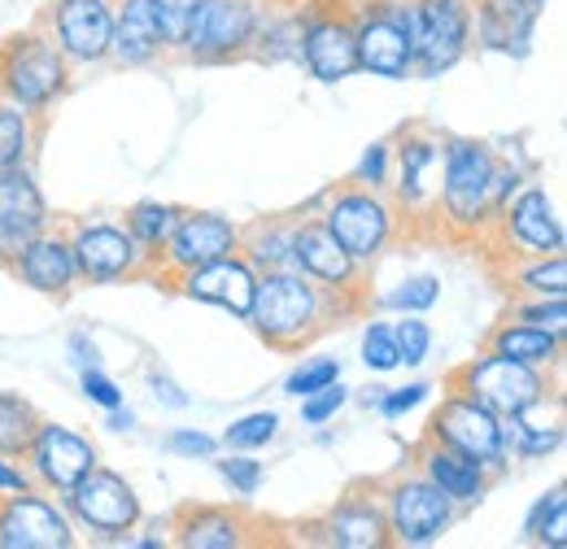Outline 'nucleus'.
I'll return each mask as SVG.
<instances>
[{"instance_id": "1", "label": "nucleus", "mask_w": 567, "mask_h": 549, "mask_svg": "<svg viewBox=\"0 0 567 549\" xmlns=\"http://www.w3.org/2000/svg\"><path fill=\"white\" fill-rule=\"evenodd\" d=\"M358 305H362V292H328L301 271L284 267V271L258 274L254 310L245 323L267 349L297 353L310 341H319L337 319L358 314Z\"/></svg>"}, {"instance_id": "2", "label": "nucleus", "mask_w": 567, "mask_h": 549, "mask_svg": "<svg viewBox=\"0 0 567 549\" xmlns=\"http://www.w3.org/2000/svg\"><path fill=\"white\" fill-rule=\"evenodd\" d=\"M494 162L497 148L485 139L454 136L441 144L436 179V222L454 240H481L494 227Z\"/></svg>"}, {"instance_id": "3", "label": "nucleus", "mask_w": 567, "mask_h": 549, "mask_svg": "<svg viewBox=\"0 0 567 549\" xmlns=\"http://www.w3.org/2000/svg\"><path fill=\"white\" fill-rule=\"evenodd\" d=\"M74 70L49 40V31L35 22L27 31H13L0 44V96L35 118L58 110V101L71 92Z\"/></svg>"}, {"instance_id": "4", "label": "nucleus", "mask_w": 567, "mask_h": 549, "mask_svg": "<svg viewBox=\"0 0 567 549\" xmlns=\"http://www.w3.org/2000/svg\"><path fill=\"white\" fill-rule=\"evenodd\" d=\"M319 222L337 236V245L354 258L362 271H371L402 236L406 218L402 209L393 206L389 193H375V188H358V184H346V188H332L328 206L319 214Z\"/></svg>"}, {"instance_id": "5", "label": "nucleus", "mask_w": 567, "mask_h": 549, "mask_svg": "<svg viewBox=\"0 0 567 549\" xmlns=\"http://www.w3.org/2000/svg\"><path fill=\"white\" fill-rule=\"evenodd\" d=\"M62 506L71 515L74 532H87L101 546H114L123 532H136L144 524V501L136 484L101 463L74 484L71 493H62Z\"/></svg>"}, {"instance_id": "6", "label": "nucleus", "mask_w": 567, "mask_h": 549, "mask_svg": "<svg viewBox=\"0 0 567 549\" xmlns=\"http://www.w3.org/2000/svg\"><path fill=\"white\" fill-rule=\"evenodd\" d=\"M350 18H354L358 74H371L384 83L415 79L406 0H358V4H350Z\"/></svg>"}, {"instance_id": "7", "label": "nucleus", "mask_w": 567, "mask_h": 549, "mask_svg": "<svg viewBox=\"0 0 567 549\" xmlns=\"http://www.w3.org/2000/svg\"><path fill=\"white\" fill-rule=\"evenodd\" d=\"M427 441L476 458L481 467H489L502 476L511 467V449H506V418H497L489 406H481L476 397H467L463 389H450L441 397V406L427 418Z\"/></svg>"}, {"instance_id": "8", "label": "nucleus", "mask_w": 567, "mask_h": 549, "mask_svg": "<svg viewBox=\"0 0 567 549\" xmlns=\"http://www.w3.org/2000/svg\"><path fill=\"white\" fill-rule=\"evenodd\" d=\"M415 79H441L472 53V0H406Z\"/></svg>"}, {"instance_id": "9", "label": "nucleus", "mask_w": 567, "mask_h": 549, "mask_svg": "<svg viewBox=\"0 0 567 549\" xmlns=\"http://www.w3.org/2000/svg\"><path fill=\"white\" fill-rule=\"evenodd\" d=\"M380 506H384V524H389V546L402 549L436 546L458 519V506L432 480H424L420 472L384 484Z\"/></svg>"}, {"instance_id": "10", "label": "nucleus", "mask_w": 567, "mask_h": 549, "mask_svg": "<svg viewBox=\"0 0 567 549\" xmlns=\"http://www.w3.org/2000/svg\"><path fill=\"white\" fill-rule=\"evenodd\" d=\"M297 66L315 83L337 87L358 74L354 18L346 0H301V58Z\"/></svg>"}, {"instance_id": "11", "label": "nucleus", "mask_w": 567, "mask_h": 549, "mask_svg": "<svg viewBox=\"0 0 567 549\" xmlns=\"http://www.w3.org/2000/svg\"><path fill=\"white\" fill-rule=\"evenodd\" d=\"M258 18H262V0H197L179 53L197 66L245 62L254 49Z\"/></svg>"}, {"instance_id": "12", "label": "nucleus", "mask_w": 567, "mask_h": 549, "mask_svg": "<svg viewBox=\"0 0 567 549\" xmlns=\"http://www.w3.org/2000/svg\"><path fill=\"white\" fill-rule=\"evenodd\" d=\"M66 236H71L79 283L87 288H110V283H127L157 271L153 258L132 240V231L118 218H79Z\"/></svg>"}, {"instance_id": "13", "label": "nucleus", "mask_w": 567, "mask_h": 549, "mask_svg": "<svg viewBox=\"0 0 567 549\" xmlns=\"http://www.w3.org/2000/svg\"><path fill=\"white\" fill-rule=\"evenodd\" d=\"M454 389H463L467 397H476L481 406H489L497 418H511L524 406L542 402L546 393H555L559 384L550 380V371H537V366H524V362H511L502 353H476L472 362L458 366L454 375Z\"/></svg>"}, {"instance_id": "14", "label": "nucleus", "mask_w": 567, "mask_h": 549, "mask_svg": "<svg viewBox=\"0 0 567 549\" xmlns=\"http://www.w3.org/2000/svg\"><path fill=\"white\" fill-rule=\"evenodd\" d=\"M497 245L524 262V258H550V253H567V231H564V218H559V206L555 197L528 179L506 206L494 214V227Z\"/></svg>"}, {"instance_id": "15", "label": "nucleus", "mask_w": 567, "mask_h": 549, "mask_svg": "<svg viewBox=\"0 0 567 549\" xmlns=\"http://www.w3.org/2000/svg\"><path fill=\"white\" fill-rule=\"evenodd\" d=\"M40 27L58 44L71 70L110 66V35H114V0H49Z\"/></svg>"}, {"instance_id": "16", "label": "nucleus", "mask_w": 567, "mask_h": 549, "mask_svg": "<svg viewBox=\"0 0 567 549\" xmlns=\"http://www.w3.org/2000/svg\"><path fill=\"white\" fill-rule=\"evenodd\" d=\"M96 463H101V454H96L92 436L74 432L66 423H53V418H40V427H35L27 454H22V467H27L31 484L53 493V497L71 493Z\"/></svg>"}, {"instance_id": "17", "label": "nucleus", "mask_w": 567, "mask_h": 549, "mask_svg": "<svg viewBox=\"0 0 567 549\" xmlns=\"http://www.w3.org/2000/svg\"><path fill=\"white\" fill-rule=\"evenodd\" d=\"M79 541L62 497L44 488L0 497V549H71Z\"/></svg>"}, {"instance_id": "18", "label": "nucleus", "mask_w": 567, "mask_h": 549, "mask_svg": "<svg viewBox=\"0 0 567 549\" xmlns=\"http://www.w3.org/2000/svg\"><path fill=\"white\" fill-rule=\"evenodd\" d=\"M441 144L445 139L411 127L393 139V175H389V197L406 218L427 222L436 214V179H441Z\"/></svg>"}, {"instance_id": "19", "label": "nucleus", "mask_w": 567, "mask_h": 549, "mask_svg": "<svg viewBox=\"0 0 567 549\" xmlns=\"http://www.w3.org/2000/svg\"><path fill=\"white\" fill-rule=\"evenodd\" d=\"M240 249V222L218 209H179V222L157 258V274L175 279L184 271H197L214 258H227Z\"/></svg>"}, {"instance_id": "20", "label": "nucleus", "mask_w": 567, "mask_h": 549, "mask_svg": "<svg viewBox=\"0 0 567 549\" xmlns=\"http://www.w3.org/2000/svg\"><path fill=\"white\" fill-rule=\"evenodd\" d=\"M171 283H175V292H179V297H188V301H197V305H214V310L231 314L236 323H245V319H249V310H254L258 271H254V267H249V258L236 249V253L214 258V262L197 267V271L175 274Z\"/></svg>"}, {"instance_id": "21", "label": "nucleus", "mask_w": 567, "mask_h": 549, "mask_svg": "<svg viewBox=\"0 0 567 549\" xmlns=\"http://www.w3.org/2000/svg\"><path fill=\"white\" fill-rule=\"evenodd\" d=\"M53 227V209L31 166L0 170V267H9L40 231Z\"/></svg>"}, {"instance_id": "22", "label": "nucleus", "mask_w": 567, "mask_h": 549, "mask_svg": "<svg viewBox=\"0 0 567 549\" xmlns=\"http://www.w3.org/2000/svg\"><path fill=\"white\" fill-rule=\"evenodd\" d=\"M292 271L315 279L328 292H362L367 271L337 245V236L319 222V218H297V236H292Z\"/></svg>"}, {"instance_id": "23", "label": "nucleus", "mask_w": 567, "mask_h": 549, "mask_svg": "<svg viewBox=\"0 0 567 549\" xmlns=\"http://www.w3.org/2000/svg\"><path fill=\"white\" fill-rule=\"evenodd\" d=\"M4 271L13 274L22 288L40 292V297H71L79 288V267H74V249H71V236L49 227L40 231Z\"/></svg>"}, {"instance_id": "24", "label": "nucleus", "mask_w": 567, "mask_h": 549, "mask_svg": "<svg viewBox=\"0 0 567 549\" xmlns=\"http://www.w3.org/2000/svg\"><path fill=\"white\" fill-rule=\"evenodd\" d=\"M537 22L542 13L519 0H472V44L497 58H528Z\"/></svg>"}, {"instance_id": "25", "label": "nucleus", "mask_w": 567, "mask_h": 549, "mask_svg": "<svg viewBox=\"0 0 567 549\" xmlns=\"http://www.w3.org/2000/svg\"><path fill=\"white\" fill-rule=\"evenodd\" d=\"M315 532H323L319 541L332 549H384L389 546V524H384L380 493H350V497H341L323 515V524Z\"/></svg>"}, {"instance_id": "26", "label": "nucleus", "mask_w": 567, "mask_h": 549, "mask_svg": "<svg viewBox=\"0 0 567 549\" xmlns=\"http://www.w3.org/2000/svg\"><path fill=\"white\" fill-rule=\"evenodd\" d=\"M564 436H567V423H564V397H559V389L506 418V449L519 463H546L550 454L564 449Z\"/></svg>"}, {"instance_id": "27", "label": "nucleus", "mask_w": 567, "mask_h": 549, "mask_svg": "<svg viewBox=\"0 0 567 549\" xmlns=\"http://www.w3.org/2000/svg\"><path fill=\"white\" fill-rule=\"evenodd\" d=\"M166 53L157 18L148 0H114V35H110V66L118 70H144L157 66Z\"/></svg>"}, {"instance_id": "28", "label": "nucleus", "mask_w": 567, "mask_h": 549, "mask_svg": "<svg viewBox=\"0 0 567 549\" xmlns=\"http://www.w3.org/2000/svg\"><path fill=\"white\" fill-rule=\"evenodd\" d=\"M420 476L436 484L458 510L481 506V501L489 497V484H494V472H489V467H481L476 458L454 454V449H445V445H436V441H427L424 449H420Z\"/></svg>"}, {"instance_id": "29", "label": "nucleus", "mask_w": 567, "mask_h": 549, "mask_svg": "<svg viewBox=\"0 0 567 549\" xmlns=\"http://www.w3.org/2000/svg\"><path fill=\"white\" fill-rule=\"evenodd\" d=\"M249 519L231 506H184L171 524V541L179 549H245L249 537Z\"/></svg>"}, {"instance_id": "30", "label": "nucleus", "mask_w": 567, "mask_h": 549, "mask_svg": "<svg viewBox=\"0 0 567 549\" xmlns=\"http://www.w3.org/2000/svg\"><path fill=\"white\" fill-rule=\"evenodd\" d=\"M249 58L262 66H297V58H301V0H262V18H258Z\"/></svg>"}, {"instance_id": "31", "label": "nucleus", "mask_w": 567, "mask_h": 549, "mask_svg": "<svg viewBox=\"0 0 567 549\" xmlns=\"http://www.w3.org/2000/svg\"><path fill=\"white\" fill-rule=\"evenodd\" d=\"M485 349L511 358V362L550 371V375H559V366H564V341L550 336V332H542V328H533V323H519V319L497 323L494 332H489V344H485Z\"/></svg>"}, {"instance_id": "32", "label": "nucleus", "mask_w": 567, "mask_h": 549, "mask_svg": "<svg viewBox=\"0 0 567 549\" xmlns=\"http://www.w3.org/2000/svg\"><path fill=\"white\" fill-rule=\"evenodd\" d=\"M292 236H297V218H258L249 227H240V253L249 258V267L262 271H284L292 267Z\"/></svg>"}, {"instance_id": "33", "label": "nucleus", "mask_w": 567, "mask_h": 549, "mask_svg": "<svg viewBox=\"0 0 567 549\" xmlns=\"http://www.w3.org/2000/svg\"><path fill=\"white\" fill-rule=\"evenodd\" d=\"M35 148H40V118L0 96V170L31 166Z\"/></svg>"}, {"instance_id": "34", "label": "nucleus", "mask_w": 567, "mask_h": 549, "mask_svg": "<svg viewBox=\"0 0 567 549\" xmlns=\"http://www.w3.org/2000/svg\"><path fill=\"white\" fill-rule=\"evenodd\" d=\"M175 222H179V206H171V201H136V206H127V214H123V227L132 231V240L153 258V267H157V258H162Z\"/></svg>"}, {"instance_id": "35", "label": "nucleus", "mask_w": 567, "mask_h": 549, "mask_svg": "<svg viewBox=\"0 0 567 549\" xmlns=\"http://www.w3.org/2000/svg\"><path fill=\"white\" fill-rule=\"evenodd\" d=\"M436 301H441V274L432 271L402 274L393 288H384L375 297V305L389 310V314H427Z\"/></svg>"}, {"instance_id": "36", "label": "nucleus", "mask_w": 567, "mask_h": 549, "mask_svg": "<svg viewBox=\"0 0 567 549\" xmlns=\"http://www.w3.org/2000/svg\"><path fill=\"white\" fill-rule=\"evenodd\" d=\"M40 427V411L22 393H0V454L22 458Z\"/></svg>"}, {"instance_id": "37", "label": "nucleus", "mask_w": 567, "mask_h": 549, "mask_svg": "<svg viewBox=\"0 0 567 549\" xmlns=\"http://www.w3.org/2000/svg\"><path fill=\"white\" fill-rule=\"evenodd\" d=\"M280 427L284 418L276 411H249L227 423V432L218 436V445L223 449H236V454H258V449H267L280 436Z\"/></svg>"}, {"instance_id": "38", "label": "nucleus", "mask_w": 567, "mask_h": 549, "mask_svg": "<svg viewBox=\"0 0 567 549\" xmlns=\"http://www.w3.org/2000/svg\"><path fill=\"white\" fill-rule=\"evenodd\" d=\"M519 297H567V258L550 253V258H524V267L511 274Z\"/></svg>"}, {"instance_id": "39", "label": "nucleus", "mask_w": 567, "mask_h": 549, "mask_svg": "<svg viewBox=\"0 0 567 549\" xmlns=\"http://www.w3.org/2000/svg\"><path fill=\"white\" fill-rule=\"evenodd\" d=\"M210 463H214V472H218V480L227 484L240 501L258 497V493H262V484H267V463H258L254 454H236V449H227L223 458L214 454Z\"/></svg>"}, {"instance_id": "40", "label": "nucleus", "mask_w": 567, "mask_h": 549, "mask_svg": "<svg viewBox=\"0 0 567 549\" xmlns=\"http://www.w3.org/2000/svg\"><path fill=\"white\" fill-rule=\"evenodd\" d=\"M358 358L371 375H393L402 371V353H398V341H393V323L384 319H371L362 328V341H358Z\"/></svg>"}, {"instance_id": "41", "label": "nucleus", "mask_w": 567, "mask_h": 549, "mask_svg": "<svg viewBox=\"0 0 567 549\" xmlns=\"http://www.w3.org/2000/svg\"><path fill=\"white\" fill-rule=\"evenodd\" d=\"M393 341H398V353H402V366H424L432 358L436 332H432L427 314H398L393 319Z\"/></svg>"}, {"instance_id": "42", "label": "nucleus", "mask_w": 567, "mask_h": 549, "mask_svg": "<svg viewBox=\"0 0 567 549\" xmlns=\"http://www.w3.org/2000/svg\"><path fill=\"white\" fill-rule=\"evenodd\" d=\"M341 380V358H306L301 366H292L288 375H284V393L288 397H310V393H319V389H328V384H337Z\"/></svg>"}, {"instance_id": "43", "label": "nucleus", "mask_w": 567, "mask_h": 549, "mask_svg": "<svg viewBox=\"0 0 567 549\" xmlns=\"http://www.w3.org/2000/svg\"><path fill=\"white\" fill-rule=\"evenodd\" d=\"M389 175H393V139H371V144L358 153L354 170H350V184L389 193Z\"/></svg>"}, {"instance_id": "44", "label": "nucleus", "mask_w": 567, "mask_h": 549, "mask_svg": "<svg viewBox=\"0 0 567 549\" xmlns=\"http://www.w3.org/2000/svg\"><path fill=\"white\" fill-rule=\"evenodd\" d=\"M511 319L533 323V328H542V332L567 341V297H524V301L511 310Z\"/></svg>"}, {"instance_id": "45", "label": "nucleus", "mask_w": 567, "mask_h": 549, "mask_svg": "<svg viewBox=\"0 0 567 549\" xmlns=\"http://www.w3.org/2000/svg\"><path fill=\"white\" fill-rule=\"evenodd\" d=\"M162 449L175 454V458H184V463H210L223 445H218V436L206 432V427H171L162 436Z\"/></svg>"}, {"instance_id": "46", "label": "nucleus", "mask_w": 567, "mask_h": 549, "mask_svg": "<svg viewBox=\"0 0 567 549\" xmlns=\"http://www.w3.org/2000/svg\"><path fill=\"white\" fill-rule=\"evenodd\" d=\"M193 4H197V0H148L166 53H179V49H184V35H188V22H193Z\"/></svg>"}, {"instance_id": "47", "label": "nucleus", "mask_w": 567, "mask_h": 549, "mask_svg": "<svg viewBox=\"0 0 567 549\" xmlns=\"http://www.w3.org/2000/svg\"><path fill=\"white\" fill-rule=\"evenodd\" d=\"M354 402V389L350 384H328V389H319V393H310V397H301V423L306 427H328L337 414L346 411Z\"/></svg>"}, {"instance_id": "48", "label": "nucleus", "mask_w": 567, "mask_h": 549, "mask_svg": "<svg viewBox=\"0 0 567 549\" xmlns=\"http://www.w3.org/2000/svg\"><path fill=\"white\" fill-rule=\"evenodd\" d=\"M79 393L96 406V411H114V406H123L127 402V393H123V384L105 371V366H87V371H79Z\"/></svg>"}, {"instance_id": "49", "label": "nucleus", "mask_w": 567, "mask_h": 549, "mask_svg": "<svg viewBox=\"0 0 567 549\" xmlns=\"http://www.w3.org/2000/svg\"><path fill=\"white\" fill-rule=\"evenodd\" d=\"M427 397H432V384H427V380H411V384H402V389H384L380 402H375V411H380V418L398 423V418L420 411Z\"/></svg>"}, {"instance_id": "50", "label": "nucleus", "mask_w": 567, "mask_h": 549, "mask_svg": "<svg viewBox=\"0 0 567 549\" xmlns=\"http://www.w3.org/2000/svg\"><path fill=\"white\" fill-rule=\"evenodd\" d=\"M559 506H567V488H564V484H555L550 493H542V497L528 506V515H524V541H528V546H533V537L542 532V524H546V519H550Z\"/></svg>"}, {"instance_id": "51", "label": "nucleus", "mask_w": 567, "mask_h": 549, "mask_svg": "<svg viewBox=\"0 0 567 549\" xmlns=\"http://www.w3.org/2000/svg\"><path fill=\"white\" fill-rule=\"evenodd\" d=\"M144 384H148L153 402H157V406H166V411H188V406H193V397H188V393H184L166 371H148V375H144Z\"/></svg>"}, {"instance_id": "52", "label": "nucleus", "mask_w": 567, "mask_h": 549, "mask_svg": "<svg viewBox=\"0 0 567 549\" xmlns=\"http://www.w3.org/2000/svg\"><path fill=\"white\" fill-rule=\"evenodd\" d=\"M66 358H71L74 371H87V366H101V344L92 341L87 328H74L66 336Z\"/></svg>"}, {"instance_id": "53", "label": "nucleus", "mask_w": 567, "mask_h": 549, "mask_svg": "<svg viewBox=\"0 0 567 549\" xmlns=\"http://www.w3.org/2000/svg\"><path fill=\"white\" fill-rule=\"evenodd\" d=\"M27 488H35V484H31V476H27L22 458L0 454V497H9V493H27Z\"/></svg>"}, {"instance_id": "54", "label": "nucleus", "mask_w": 567, "mask_h": 549, "mask_svg": "<svg viewBox=\"0 0 567 549\" xmlns=\"http://www.w3.org/2000/svg\"><path fill=\"white\" fill-rule=\"evenodd\" d=\"M136 423H141V414L132 411L127 402L114 406V411H105V427H110V432H136Z\"/></svg>"}, {"instance_id": "55", "label": "nucleus", "mask_w": 567, "mask_h": 549, "mask_svg": "<svg viewBox=\"0 0 567 549\" xmlns=\"http://www.w3.org/2000/svg\"><path fill=\"white\" fill-rule=\"evenodd\" d=\"M328 197H332V188H323V193H315V197H310L306 206L297 209V214H301V218H319V214H323V206H328Z\"/></svg>"}, {"instance_id": "56", "label": "nucleus", "mask_w": 567, "mask_h": 549, "mask_svg": "<svg viewBox=\"0 0 567 549\" xmlns=\"http://www.w3.org/2000/svg\"><path fill=\"white\" fill-rule=\"evenodd\" d=\"M380 393H384V389H362V406H375V402H380Z\"/></svg>"}, {"instance_id": "57", "label": "nucleus", "mask_w": 567, "mask_h": 549, "mask_svg": "<svg viewBox=\"0 0 567 549\" xmlns=\"http://www.w3.org/2000/svg\"><path fill=\"white\" fill-rule=\"evenodd\" d=\"M519 4H524V9H537V13L546 9V0H519Z\"/></svg>"}]
</instances>
